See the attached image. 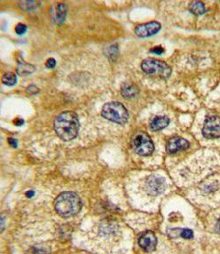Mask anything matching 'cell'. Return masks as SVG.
I'll use <instances>...</instances> for the list:
<instances>
[{
  "label": "cell",
  "mask_w": 220,
  "mask_h": 254,
  "mask_svg": "<svg viewBox=\"0 0 220 254\" xmlns=\"http://www.w3.org/2000/svg\"><path fill=\"white\" fill-rule=\"evenodd\" d=\"M79 117L73 111H64L59 114L54 121V128L60 139L71 141L79 134Z\"/></svg>",
  "instance_id": "6da1fadb"
},
{
  "label": "cell",
  "mask_w": 220,
  "mask_h": 254,
  "mask_svg": "<svg viewBox=\"0 0 220 254\" xmlns=\"http://www.w3.org/2000/svg\"><path fill=\"white\" fill-rule=\"evenodd\" d=\"M54 206L61 216L71 217L79 214L82 207V202L79 195L72 191H65L55 198Z\"/></svg>",
  "instance_id": "7a4b0ae2"
},
{
  "label": "cell",
  "mask_w": 220,
  "mask_h": 254,
  "mask_svg": "<svg viewBox=\"0 0 220 254\" xmlns=\"http://www.w3.org/2000/svg\"><path fill=\"white\" fill-rule=\"evenodd\" d=\"M102 115L104 119L117 124H124L129 119V111L125 106L118 102L105 103L102 110Z\"/></svg>",
  "instance_id": "3957f363"
},
{
  "label": "cell",
  "mask_w": 220,
  "mask_h": 254,
  "mask_svg": "<svg viewBox=\"0 0 220 254\" xmlns=\"http://www.w3.org/2000/svg\"><path fill=\"white\" fill-rule=\"evenodd\" d=\"M141 68L147 74L159 76L163 79L168 78L172 73V69L167 64L155 59H146L144 60L141 64Z\"/></svg>",
  "instance_id": "277c9868"
},
{
  "label": "cell",
  "mask_w": 220,
  "mask_h": 254,
  "mask_svg": "<svg viewBox=\"0 0 220 254\" xmlns=\"http://www.w3.org/2000/svg\"><path fill=\"white\" fill-rule=\"evenodd\" d=\"M134 151L141 156H148L153 154L154 145L148 135L144 132L138 133L135 136L132 141Z\"/></svg>",
  "instance_id": "5b68a950"
},
{
  "label": "cell",
  "mask_w": 220,
  "mask_h": 254,
  "mask_svg": "<svg viewBox=\"0 0 220 254\" xmlns=\"http://www.w3.org/2000/svg\"><path fill=\"white\" fill-rule=\"evenodd\" d=\"M203 135L208 139L220 138V118L219 116L207 117L203 127Z\"/></svg>",
  "instance_id": "8992f818"
},
{
  "label": "cell",
  "mask_w": 220,
  "mask_h": 254,
  "mask_svg": "<svg viewBox=\"0 0 220 254\" xmlns=\"http://www.w3.org/2000/svg\"><path fill=\"white\" fill-rule=\"evenodd\" d=\"M165 179L160 176H150L146 179V190L151 196H157L162 193L165 189Z\"/></svg>",
  "instance_id": "52a82bcc"
},
{
  "label": "cell",
  "mask_w": 220,
  "mask_h": 254,
  "mask_svg": "<svg viewBox=\"0 0 220 254\" xmlns=\"http://www.w3.org/2000/svg\"><path fill=\"white\" fill-rule=\"evenodd\" d=\"M161 29V24L156 21H152L148 23L141 24L135 28V34L141 38L149 37L157 34Z\"/></svg>",
  "instance_id": "ba28073f"
},
{
  "label": "cell",
  "mask_w": 220,
  "mask_h": 254,
  "mask_svg": "<svg viewBox=\"0 0 220 254\" xmlns=\"http://www.w3.org/2000/svg\"><path fill=\"white\" fill-rule=\"evenodd\" d=\"M189 147V142L181 137H174L170 139L166 145V151L170 155H174L181 151L186 150Z\"/></svg>",
  "instance_id": "9c48e42d"
},
{
  "label": "cell",
  "mask_w": 220,
  "mask_h": 254,
  "mask_svg": "<svg viewBox=\"0 0 220 254\" xmlns=\"http://www.w3.org/2000/svg\"><path fill=\"white\" fill-rule=\"evenodd\" d=\"M138 244L146 252H153L157 246V238L152 231H147L138 239Z\"/></svg>",
  "instance_id": "30bf717a"
},
{
  "label": "cell",
  "mask_w": 220,
  "mask_h": 254,
  "mask_svg": "<svg viewBox=\"0 0 220 254\" xmlns=\"http://www.w3.org/2000/svg\"><path fill=\"white\" fill-rule=\"evenodd\" d=\"M170 119L166 116H158L155 117L150 124V128L153 131H161L168 126Z\"/></svg>",
  "instance_id": "8fae6325"
},
{
  "label": "cell",
  "mask_w": 220,
  "mask_h": 254,
  "mask_svg": "<svg viewBox=\"0 0 220 254\" xmlns=\"http://www.w3.org/2000/svg\"><path fill=\"white\" fill-rule=\"evenodd\" d=\"M68 8L64 4H59L55 8V14H53V20L58 25L63 24L66 19Z\"/></svg>",
  "instance_id": "7c38bea8"
},
{
  "label": "cell",
  "mask_w": 220,
  "mask_h": 254,
  "mask_svg": "<svg viewBox=\"0 0 220 254\" xmlns=\"http://www.w3.org/2000/svg\"><path fill=\"white\" fill-rule=\"evenodd\" d=\"M35 71V67L31 65L30 64L25 62L23 60H20L18 64V68H17V71L18 73L21 76L28 75L32 72Z\"/></svg>",
  "instance_id": "4fadbf2b"
},
{
  "label": "cell",
  "mask_w": 220,
  "mask_h": 254,
  "mask_svg": "<svg viewBox=\"0 0 220 254\" xmlns=\"http://www.w3.org/2000/svg\"><path fill=\"white\" fill-rule=\"evenodd\" d=\"M189 11L192 12L195 15L199 16L204 14L206 12V8L203 2L197 1V2H193L189 4Z\"/></svg>",
  "instance_id": "5bb4252c"
},
{
  "label": "cell",
  "mask_w": 220,
  "mask_h": 254,
  "mask_svg": "<svg viewBox=\"0 0 220 254\" xmlns=\"http://www.w3.org/2000/svg\"><path fill=\"white\" fill-rule=\"evenodd\" d=\"M138 94V88L133 85H124L122 88V95L125 98H131Z\"/></svg>",
  "instance_id": "9a60e30c"
},
{
  "label": "cell",
  "mask_w": 220,
  "mask_h": 254,
  "mask_svg": "<svg viewBox=\"0 0 220 254\" xmlns=\"http://www.w3.org/2000/svg\"><path fill=\"white\" fill-rule=\"evenodd\" d=\"M2 82L6 85V86H13L15 85L17 82V78L14 73L12 72H7L3 76V79H2Z\"/></svg>",
  "instance_id": "2e32d148"
},
{
  "label": "cell",
  "mask_w": 220,
  "mask_h": 254,
  "mask_svg": "<svg viewBox=\"0 0 220 254\" xmlns=\"http://www.w3.org/2000/svg\"><path fill=\"white\" fill-rule=\"evenodd\" d=\"M20 6L23 10H27V11H32L37 9L39 6V2L36 1H21L20 3Z\"/></svg>",
  "instance_id": "e0dca14e"
},
{
  "label": "cell",
  "mask_w": 220,
  "mask_h": 254,
  "mask_svg": "<svg viewBox=\"0 0 220 254\" xmlns=\"http://www.w3.org/2000/svg\"><path fill=\"white\" fill-rule=\"evenodd\" d=\"M15 31L18 35H23L27 31V26L26 25H24V24H18L17 26H16Z\"/></svg>",
  "instance_id": "ac0fdd59"
},
{
  "label": "cell",
  "mask_w": 220,
  "mask_h": 254,
  "mask_svg": "<svg viewBox=\"0 0 220 254\" xmlns=\"http://www.w3.org/2000/svg\"><path fill=\"white\" fill-rule=\"evenodd\" d=\"M181 236L185 239H191L193 238V231L190 230H181Z\"/></svg>",
  "instance_id": "d6986e66"
},
{
  "label": "cell",
  "mask_w": 220,
  "mask_h": 254,
  "mask_svg": "<svg viewBox=\"0 0 220 254\" xmlns=\"http://www.w3.org/2000/svg\"><path fill=\"white\" fill-rule=\"evenodd\" d=\"M45 65H46V67L49 68V69H52V68L55 67V65H56V61H55V59H49V60L46 61V63H45Z\"/></svg>",
  "instance_id": "ffe728a7"
},
{
  "label": "cell",
  "mask_w": 220,
  "mask_h": 254,
  "mask_svg": "<svg viewBox=\"0 0 220 254\" xmlns=\"http://www.w3.org/2000/svg\"><path fill=\"white\" fill-rule=\"evenodd\" d=\"M27 92H28L29 94H32V95H35V94H37L39 92V88L35 85H31L27 88Z\"/></svg>",
  "instance_id": "44dd1931"
},
{
  "label": "cell",
  "mask_w": 220,
  "mask_h": 254,
  "mask_svg": "<svg viewBox=\"0 0 220 254\" xmlns=\"http://www.w3.org/2000/svg\"><path fill=\"white\" fill-rule=\"evenodd\" d=\"M150 52H153V53H155V54H162L164 52V49L163 48L161 47V46H159V47H155L154 49H152Z\"/></svg>",
  "instance_id": "7402d4cb"
},
{
  "label": "cell",
  "mask_w": 220,
  "mask_h": 254,
  "mask_svg": "<svg viewBox=\"0 0 220 254\" xmlns=\"http://www.w3.org/2000/svg\"><path fill=\"white\" fill-rule=\"evenodd\" d=\"M8 141H9V144L13 147H17V146H18L17 140L15 139H13V138H9Z\"/></svg>",
  "instance_id": "603a6c76"
},
{
  "label": "cell",
  "mask_w": 220,
  "mask_h": 254,
  "mask_svg": "<svg viewBox=\"0 0 220 254\" xmlns=\"http://www.w3.org/2000/svg\"><path fill=\"white\" fill-rule=\"evenodd\" d=\"M14 124L17 125V126H21V125H23L24 120L23 119H15V121H14Z\"/></svg>",
  "instance_id": "cb8c5ba5"
},
{
  "label": "cell",
  "mask_w": 220,
  "mask_h": 254,
  "mask_svg": "<svg viewBox=\"0 0 220 254\" xmlns=\"http://www.w3.org/2000/svg\"><path fill=\"white\" fill-rule=\"evenodd\" d=\"M34 190H28V192H27V197L28 198H31L32 196H34Z\"/></svg>",
  "instance_id": "d4e9b609"
},
{
  "label": "cell",
  "mask_w": 220,
  "mask_h": 254,
  "mask_svg": "<svg viewBox=\"0 0 220 254\" xmlns=\"http://www.w3.org/2000/svg\"><path fill=\"white\" fill-rule=\"evenodd\" d=\"M217 228H218V231H219V233L220 234V218L219 219V222H218V224H217Z\"/></svg>",
  "instance_id": "484cf974"
}]
</instances>
